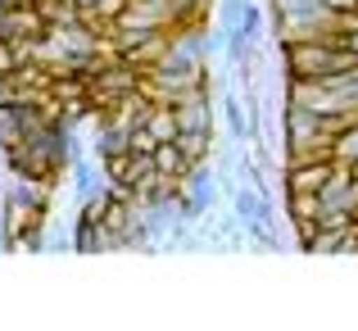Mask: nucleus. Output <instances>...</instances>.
Returning <instances> with one entry per match:
<instances>
[{"label":"nucleus","instance_id":"1","mask_svg":"<svg viewBox=\"0 0 358 331\" xmlns=\"http://www.w3.org/2000/svg\"><path fill=\"white\" fill-rule=\"evenodd\" d=\"M78 5H91V0H78Z\"/></svg>","mask_w":358,"mask_h":331}]
</instances>
